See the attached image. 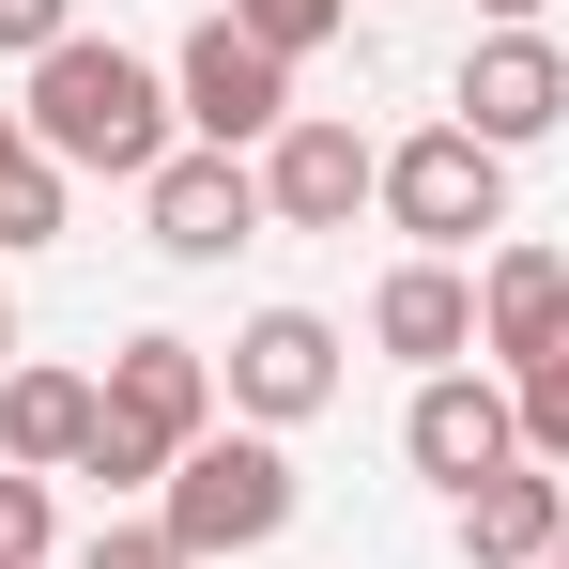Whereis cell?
<instances>
[{"mask_svg": "<svg viewBox=\"0 0 569 569\" xmlns=\"http://www.w3.org/2000/svg\"><path fill=\"white\" fill-rule=\"evenodd\" d=\"M93 416H108V385L93 370H0V462L16 477H78V447H93Z\"/></svg>", "mask_w": 569, "mask_h": 569, "instance_id": "obj_13", "label": "cell"}, {"mask_svg": "<svg viewBox=\"0 0 569 569\" xmlns=\"http://www.w3.org/2000/svg\"><path fill=\"white\" fill-rule=\"evenodd\" d=\"M0 370H16V292H0Z\"/></svg>", "mask_w": 569, "mask_h": 569, "instance_id": "obj_22", "label": "cell"}, {"mask_svg": "<svg viewBox=\"0 0 569 569\" xmlns=\"http://www.w3.org/2000/svg\"><path fill=\"white\" fill-rule=\"evenodd\" d=\"M262 216H278V231H355V216H385V154L355 123L292 108L278 139H262Z\"/></svg>", "mask_w": 569, "mask_h": 569, "instance_id": "obj_9", "label": "cell"}, {"mask_svg": "<svg viewBox=\"0 0 569 569\" xmlns=\"http://www.w3.org/2000/svg\"><path fill=\"white\" fill-rule=\"evenodd\" d=\"M462 555H477V569H555V555H569V477H555V462L477 477V492H462Z\"/></svg>", "mask_w": 569, "mask_h": 569, "instance_id": "obj_14", "label": "cell"}, {"mask_svg": "<svg viewBox=\"0 0 569 569\" xmlns=\"http://www.w3.org/2000/svg\"><path fill=\"white\" fill-rule=\"evenodd\" d=\"M16 123H31L62 170H108V186H154V170L186 154V108H170V78H154L139 47H108V31L47 47V62H31V93H16Z\"/></svg>", "mask_w": 569, "mask_h": 569, "instance_id": "obj_1", "label": "cell"}, {"mask_svg": "<svg viewBox=\"0 0 569 569\" xmlns=\"http://www.w3.org/2000/svg\"><path fill=\"white\" fill-rule=\"evenodd\" d=\"M385 231H400L416 262H462L477 231H508V154H492V139H462V123L385 139Z\"/></svg>", "mask_w": 569, "mask_h": 569, "instance_id": "obj_3", "label": "cell"}, {"mask_svg": "<svg viewBox=\"0 0 569 569\" xmlns=\"http://www.w3.org/2000/svg\"><path fill=\"white\" fill-rule=\"evenodd\" d=\"M93 385H108V431H139L154 462H186L200 431H231V385H216V355H200V339H170V323H154V339H123Z\"/></svg>", "mask_w": 569, "mask_h": 569, "instance_id": "obj_6", "label": "cell"}, {"mask_svg": "<svg viewBox=\"0 0 569 569\" xmlns=\"http://www.w3.org/2000/svg\"><path fill=\"white\" fill-rule=\"evenodd\" d=\"M216 16H231L247 47H278V62H308V47H323V31H339L355 0H216Z\"/></svg>", "mask_w": 569, "mask_h": 569, "instance_id": "obj_16", "label": "cell"}, {"mask_svg": "<svg viewBox=\"0 0 569 569\" xmlns=\"http://www.w3.org/2000/svg\"><path fill=\"white\" fill-rule=\"evenodd\" d=\"M508 400H523V462H569V355L508 370Z\"/></svg>", "mask_w": 569, "mask_h": 569, "instance_id": "obj_17", "label": "cell"}, {"mask_svg": "<svg viewBox=\"0 0 569 569\" xmlns=\"http://www.w3.org/2000/svg\"><path fill=\"white\" fill-rule=\"evenodd\" d=\"M62 200H78V170L0 108V247H62Z\"/></svg>", "mask_w": 569, "mask_h": 569, "instance_id": "obj_15", "label": "cell"}, {"mask_svg": "<svg viewBox=\"0 0 569 569\" xmlns=\"http://www.w3.org/2000/svg\"><path fill=\"white\" fill-rule=\"evenodd\" d=\"M154 523H170L200 569L292 539V447H278V431H200L186 462H170V492H154Z\"/></svg>", "mask_w": 569, "mask_h": 569, "instance_id": "obj_2", "label": "cell"}, {"mask_svg": "<svg viewBox=\"0 0 569 569\" xmlns=\"http://www.w3.org/2000/svg\"><path fill=\"white\" fill-rule=\"evenodd\" d=\"M47 47H78V0H0V62H47Z\"/></svg>", "mask_w": 569, "mask_h": 569, "instance_id": "obj_20", "label": "cell"}, {"mask_svg": "<svg viewBox=\"0 0 569 569\" xmlns=\"http://www.w3.org/2000/svg\"><path fill=\"white\" fill-rule=\"evenodd\" d=\"M370 16H385V0H370Z\"/></svg>", "mask_w": 569, "mask_h": 569, "instance_id": "obj_23", "label": "cell"}, {"mask_svg": "<svg viewBox=\"0 0 569 569\" xmlns=\"http://www.w3.org/2000/svg\"><path fill=\"white\" fill-rule=\"evenodd\" d=\"M170 108H186L200 154H262V139L292 123V62H278V47H247L231 16H200L186 62H170Z\"/></svg>", "mask_w": 569, "mask_h": 569, "instance_id": "obj_4", "label": "cell"}, {"mask_svg": "<svg viewBox=\"0 0 569 569\" xmlns=\"http://www.w3.org/2000/svg\"><path fill=\"white\" fill-rule=\"evenodd\" d=\"M477 16H492V31H539V0H477Z\"/></svg>", "mask_w": 569, "mask_h": 569, "instance_id": "obj_21", "label": "cell"}, {"mask_svg": "<svg viewBox=\"0 0 569 569\" xmlns=\"http://www.w3.org/2000/svg\"><path fill=\"white\" fill-rule=\"evenodd\" d=\"M447 123H462V139H492V154L555 139V123H569V47H555V31H477L462 78H447Z\"/></svg>", "mask_w": 569, "mask_h": 569, "instance_id": "obj_8", "label": "cell"}, {"mask_svg": "<svg viewBox=\"0 0 569 569\" xmlns=\"http://www.w3.org/2000/svg\"><path fill=\"white\" fill-rule=\"evenodd\" d=\"M370 339L416 385H431V370H477V278H462V262H400V278L370 292Z\"/></svg>", "mask_w": 569, "mask_h": 569, "instance_id": "obj_12", "label": "cell"}, {"mask_svg": "<svg viewBox=\"0 0 569 569\" xmlns=\"http://www.w3.org/2000/svg\"><path fill=\"white\" fill-rule=\"evenodd\" d=\"M555 569H569V555H555Z\"/></svg>", "mask_w": 569, "mask_h": 569, "instance_id": "obj_24", "label": "cell"}, {"mask_svg": "<svg viewBox=\"0 0 569 569\" xmlns=\"http://www.w3.org/2000/svg\"><path fill=\"white\" fill-rule=\"evenodd\" d=\"M47 539H62V523H47V477L0 462V569H47Z\"/></svg>", "mask_w": 569, "mask_h": 569, "instance_id": "obj_18", "label": "cell"}, {"mask_svg": "<svg viewBox=\"0 0 569 569\" xmlns=\"http://www.w3.org/2000/svg\"><path fill=\"white\" fill-rule=\"evenodd\" d=\"M477 355H492V370L569 355V262L555 247H492V262H477Z\"/></svg>", "mask_w": 569, "mask_h": 569, "instance_id": "obj_11", "label": "cell"}, {"mask_svg": "<svg viewBox=\"0 0 569 569\" xmlns=\"http://www.w3.org/2000/svg\"><path fill=\"white\" fill-rule=\"evenodd\" d=\"M139 231H154L170 262H231L247 231H278V216H262V154H200L186 139V154L139 186Z\"/></svg>", "mask_w": 569, "mask_h": 569, "instance_id": "obj_10", "label": "cell"}, {"mask_svg": "<svg viewBox=\"0 0 569 569\" xmlns=\"http://www.w3.org/2000/svg\"><path fill=\"white\" fill-rule=\"evenodd\" d=\"M400 462L447 477V508H462L477 477L523 462V400H508V370H431L416 400H400Z\"/></svg>", "mask_w": 569, "mask_h": 569, "instance_id": "obj_5", "label": "cell"}, {"mask_svg": "<svg viewBox=\"0 0 569 569\" xmlns=\"http://www.w3.org/2000/svg\"><path fill=\"white\" fill-rule=\"evenodd\" d=\"M216 385H231V416H247V431H308V416L339 400V323H323V308H247Z\"/></svg>", "mask_w": 569, "mask_h": 569, "instance_id": "obj_7", "label": "cell"}, {"mask_svg": "<svg viewBox=\"0 0 569 569\" xmlns=\"http://www.w3.org/2000/svg\"><path fill=\"white\" fill-rule=\"evenodd\" d=\"M78 569H200V555L170 539V523H93V539H78Z\"/></svg>", "mask_w": 569, "mask_h": 569, "instance_id": "obj_19", "label": "cell"}]
</instances>
